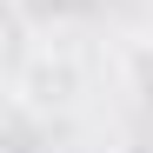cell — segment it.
<instances>
[{
  "label": "cell",
  "mask_w": 153,
  "mask_h": 153,
  "mask_svg": "<svg viewBox=\"0 0 153 153\" xmlns=\"http://www.w3.org/2000/svg\"><path fill=\"white\" fill-rule=\"evenodd\" d=\"M80 87H87V73H80V60L67 53V47H33L27 60H20V73H13V107L20 113H67L73 100H80Z\"/></svg>",
  "instance_id": "1"
}]
</instances>
